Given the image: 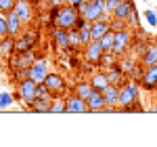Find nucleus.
I'll return each instance as SVG.
<instances>
[{
	"label": "nucleus",
	"instance_id": "473e14b6",
	"mask_svg": "<svg viewBox=\"0 0 157 147\" xmlns=\"http://www.w3.org/2000/svg\"><path fill=\"white\" fill-rule=\"evenodd\" d=\"M15 2H17V0H0V13L6 15L9 11H13V9H15Z\"/></svg>",
	"mask_w": 157,
	"mask_h": 147
},
{
	"label": "nucleus",
	"instance_id": "412c9836",
	"mask_svg": "<svg viewBox=\"0 0 157 147\" xmlns=\"http://www.w3.org/2000/svg\"><path fill=\"white\" fill-rule=\"evenodd\" d=\"M103 95H105V103H107V107H120V86L109 84L107 88L103 90Z\"/></svg>",
	"mask_w": 157,
	"mask_h": 147
},
{
	"label": "nucleus",
	"instance_id": "7c9ffc66",
	"mask_svg": "<svg viewBox=\"0 0 157 147\" xmlns=\"http://www.w3.org/2000/svg\"><path fill=\"white\" fill-rule=\"evenodd\" d=\"M143 15H145L147 23L151 25V27H157V11H153V9H147Z\"/></svg>",
	"mask_w": 157,
	"mask_h": 147
},
{
	"label": "nucleus",
	"instance_id": "9d476101",
	"mask_svg": "<svg viewBox=\"0 0 157 147\" xmlns=\"http://www.w3.org/2000/svg\"><path fill=\"white\" fill-rule=\"evenodd\" d=\"M103 55H105V50H103V46H101L98 40H90V42L84 46V59H86V63H97V65H101Z\"/></svg>",
	"mask_w": 157,
	"mask_h": 147
},
{
	"label": "nucleus",
	"instance_id": "a211bd4d",
	"mask_svg": "<svg viewBox=\"0 0 157 147\" xmlns=\"http://www.w3.org/2000/svg\"><path fill=\"white\" fill-rule=\"evenodd\" d=\"M34 42H36V36L34 34H21V36L15 38V53H25V50L34 49Z\"/></svg>",
	"mask_w": 157,
	"mask_h": 147
},
{
	"label": "nucleus",
	"instance_id": "4468645a",
	"mask_svg": "<svg viewBox=\"0 0 157 147\" xmlns=\"http://www.w3.org/2000/svg\"><path fill=\"white\" fill-rule=\"evenodd\" d=\"M86 103H88V111H103L105 107H107L103 90H97V88L86 97Z\"/></svg>",
	"mask_w": 157,
	"mask_h": 147
},
{
	"label": "nucleus",
	"instance_id": "5701e85b",
	"mask_svg": "<svg viewBox=\"0 0 157 147\" xmlns=\"http://www.w3.org/2000/svg\"><path fill=\"white\" fill-rule=\"evenodd\" d=\"M90 84H92V88H97V90H105L111 82H109V78H107V72L103 70V72H94L90 78Z\"/></svg>",
	"mask_w": 157,
	"mask_h": 147
},
{
	"label": "nucleus",
	"instance_id": "dca6fc26",
	"mask_svg": "<svg viewBox=\"0 0 157 147\" xmlns=\"http://www.w3.org/2000/svg\"><path fill=\"white\" fill-rule=\"evenodd\" d=\"M52 40L61 50H71V42H69V30L63 27H52Z\"/></svg>",
	"mask_w": 157,
	"mask_h": 147
},
{
	"label": "nucleus",
	"instance_id": "c85d7f7f",
	"mask_svg": "<svg viewBox=\"0 0 157 147\" xmlns=\"http://www.w3.org/2000/svg\"><path fill=\"white\" fill-rule=\"evenodd\" d=\"M13 103H15V99H13L11 93H6V90H0V109H9Z\"/></svg>",
	"mask_w": 157,
	"mask_h": 147
},
{
	"label": "nucleus",
	"instance_id": "0eeeda50",
	"mask_svg": "<svg viewBox=\"0 0 157 147\" xmlns=\"http://www.w3.org/2000/svg\"><path fill=\"white\" fill-rule=\"evenodd\" d=\"M48 74H50V63L46 61V59H36V61L27 67V78L36 80L38 84H42Z\"/></svg>",
	"mask_w": 157,
	"mask_h": 147
},
{
	"label": "nucleus",
	"instance_id": "f3484780",
	"mask_svg": "<svg viewBox=\"0 0 157 147\" xmlns=\"http://www.w3.org/2000/svg\"><path fill=\"white\" fill-rule=\"evenodd\" d=\"M134 9H136V6H134L132 0H121V4L111 13V19H117V21H124V23H126L128 17H130V13H132Z\"/></svg>",
	"mask_w": 157,
	"mask_h": 147
},
{
	"label": "nucleus",
	"instance_id": "f03ea898",
	"mask_svg": "<svg viewBox=\"0 0 157 147\" xmlns=\"http://www.w3.org/2000/svg\"><path fill=\"white\" fill-rule=\"evenodd\" d=\"M140 95H143L140 80L128 78V80L120 86V109L128 111L132 105H138V103H140Z\"/></svg>",
	"mask_w": 157,
	"mask_h": 147
},
{
	"label": "nucleus",
	"instance_id": "f704fd0d",
	"mask_svg": "<svg viewBox=\"0 0 157 147\" xmlns=\"http://www.w3.org/2000/svg\"><path fill=\"white\" fill-rule=\"evenodd\" d=\"M63 2H67V4H73V6H80L82 2H86V0H63Z\"/></svg>",
	"mask_w": 157,
	"mask_h": 147
},
{
	"label": "nucleus",
	"instance_id": "6ab92c4d",
	"mask_svg": "<svg viewBox=\"0 0 157 147\" xmlns=\"http://www.w3.org/2000/svg\"><path fill=\"white\" fill-rule=\"evenodd\" d=\"M105 72H107L109 82H111V84H115V86H121L124 82H126V80H128V76H126V72L121 70V67L117 65V63H115V65H111V67H107Z\"/></svg>",
	"mask_w": 157,
	"mask_h": 147
},
{
	"label": "nucleus",
	"instance_id": "cd10ccee",
	"mask_svg": "<svg viewBox=\"0 0 157 147\" xmlns=\"http://www.w3.org/2000/svg\"><path fill=\"white\" fill-rule=\"evenodd\" d=\"M113 36H115V32L111 30V32H107L105 36L101 38L98 42H101V46H103V50L105 53H109V50H113Z\"/></svg>",
	"mask_w": 157,
	"mask_h": 147
},
{
	"label": "nucleus",
	"instance_id": "39448f33",
	"mask_svg": "<svg viewBox=\"0 0 157 147\" xmlns=\"http://www.w3.org/2000/svg\"><path fill=\"white\" fill-rule=\"evenodd\" d=\"M52 99H55V95H52L44 84H40L38 86V97L34 99V103L29 105V111H34V113H50Z\"/></svg>",
	"mask_w": 157,
	"mask_h": 147
},
{
	"label": "nucleus",
	"instance_id": "f257e3e1",
	"mask_svg": "<svg viewBox=\"0 0 157 147\" xmlns=\"http://www.w3.org/2000/svg\"><path fill=\"white\" fill-rule=\"evenodd\" d=\"M50 19H52V27H63V30H71L78 25L80 21V13H78V6L73 4H57L52 11H50Z\"/></svg>",
	"mask_w": 157,
	"mask_h": 147
},
{
	"label": "nucleus",
	"instance_id": "72a5a7b5",
	"mask_svg": "<svg viewBox=\"0 0 157 147\" xmlns=\"http://www.w3.org/2000/svg\"><path fill=\"white\" fill-rule=\"evenodd\" d=\"M120 4H121V0H107V11H109V15L115 11Z\"/></svg>",
	"mask_w": 157,
	"mask_h": 147
},
{
	"label": "nucleus",
	"instance_id": "1a4fd4ad",
	"mask_svg": "<svg viewBox=\"0 0 157 147\" xmlns=\"http://www.w3.org/2000/svg\"><path fill=\"white\" fill-rule=\"evenodd\" d=\"M140 86L147 93H157V63L145 67V72L140 76Z\"/></svg>",
	"mask_w": 157,
	"mask_h": 147
},
{
	"label": "nucleus",
	"instance_id": "ddd939ff",
	"mask_svg": "<svg viewBox=\"0 0 157 147\" xmlns=\"http://www.w3.org/2000/svg\"><path fill=\"white\" fill-rule=\"evenodd\" d=\"M65 101H67V113H86L88 111L86 99L78 97L75 93H71L69 97H65Z\"/></svg>",
	"mask_w": 157,
	"mask_h": 147
},
{
	"label": "nucleus",
	"instance_id": "9b49d317",
	"mask_svg": "<svg viewBox=\"0 0 157 147\" xmlns=\"http://www.w3.org/2000/svg\"><path fill=\"white\" fill-rule=\"evenodd\" d=\"M90 30H92V40H101L107 32L113 30V25H111V17H105V19H97V21H92V23H90Z\"/></svg>",
	"mask_w": 157,
	"mask_h": 147
},
{
	"label": "nucleus",
	"instance_id": "7ed1b4c3",
	"mask_svg": "<svg viewBox=\"0 0 157 147\" xmlns=\"http://www.w3.org/2000/svg\"><path fill=\"white\" fill-rule=\"evenodd\" d=\"M78 13L80 17L88 19L90 23L97 21V19H105V17H111L107 11V0H86L78 6Z\"/></svg>",
	"mask_w": 157,
	"mask_h": 147
},
{
	"label": "nucleus",
	"instance_id": "b1692460",
	"mask_svg": "<svg viewBox=\"0 0 157 147\" xmlns=\"http://www.w3.org/2000/svg\"><path fill=\"white\" fill-rule=\"evenodd\" d=\"M92 90H94V88L90 84V80H78V82L73 84V93H75L78 97H82V99H86Z\"/></svg>",
	"mask_w": 157,
	"mask_h": 147
},
{
	"label": "nucleus",
	"instance_id": "4be33fe9",
	"mask_svg": "<svg viewBox=\"0 0 157 147\" xmlns=\"http://www.w3.org/2000/svg\"><path fill=\"white\" fill-rule=\"evenodd\" d=\"M140 63L145 67L157 63V42H147V49H145V55L140 57Z\"/></svg>",
	"mask_w": 157,
	"mask_h": 147
},
{
	"label": "nucleus",
	"instance_id": "c756f323",
	"mask_svg": "<svg viewBox=\"0 0 157 147\" xmlns=\"http://www.w3.org/2000/svg\"><path fill=\"white\" fill-rule=\"evenodd\" d=\"M69 42H71V49H82V40H80L78 27H71L69 30Z\"/></svg>",
	"mask_w": 157,
	"mask_h": 147
},
{
	"label": "nucleus",
	"instance_id": "2f4dec72",
	"mask_svg": "<svg viewBox=\"0 0 157 147\" xmlns=\"http://www.w3.org/2000/svg\"><path fill=\"white\" fill-rule=\"evenodd\" d=\"M9 36V23H6V15L0 13V38Z\"/></svg>",
	"mask_w": 157,
	"mask_h": 147
},
{
	"label": "nucleus",
	"instance_id": "6e6552de",
	"mask_svg": "<svg viewBox=\"0 0 157 147\" xmlns=\"http://www.w3.org/2000/svg\"><path fill=\"white\" fill-rule=\"evenodd\" d=\"M42 84L46 86V88H48L52 95H65V93H67V88H69L67 80H65V78H63L59 72H50Z\"/></svg>",
	"mask_w": 157,
	"mask_h": 147
},
{
	"label": "nucleus",
	"instance_id": "393cba45",
	"mask_svg": "<svg viewBox=\"0 0 157 147\" xmlns=\"http://www.w3.org/2000/svg\"><path fill=\"white\" fill-rule=\"evenodd\" d=\"M50 113H67V101L63 95H55L52 105H50Z\"/></svg>",
	"mask_w": 157,
	"mask_h": 147
},
{
	"label": "nucleus",
	"instance_id": "aec40b11",
	"mask_svg": "<svg viewBox=\"0 0 157 147\" xmlns=\"http://www.w3.org/2000/svg\"><path fill=\"white\" fill-rule=\"evenodd\" d=\"M13 11L17 13L21 19H23V23H29L32 21V17H34V11H32V4L27 2V0H17L15 2V9Z\"/></svg>",
	"mask_w": 157,
	"mask_h": 147
},
{
	"label": "nucleus",
	"instance_id": "20e7f679",
	"mask_svg": "<svg viewBox=\"0 0 157 147\" xmlns=\"http://www.w3.org/2000/svg\"><path fill=\"white\" fill-rule=\"evenodd\" d=\"M115 32V36H113V53L115 55H126L130 46H132V27H128V25H124L120 30H113Z\"/></svg>",
	"mask_w": 157,
	"mask_h": 147
},
{
	"label": "nucleus",
	"instance_id": "a878e982",
	"mask_svg": "<svg viewBox=\"0 0 157 147\" xmlns=\"http://www.w3.org/2000/svg\"><path fill=\"white\" fill-rule=\"evenodd\" d=\"M13 50H15V38L13 36L0 38V55H2V57H9Z\"/></svg>",
	"mask_w": 157,
	"mask_h": 147
},
{
	"label": "nucleus",
	"instance_id": "f8f14e48",
	"mask_svg": "<svg viewBox=\"0 0 157 147\" xmlns=\"http://www.w3.org/2000/svg\"><path fill=\"white\" fill-rule=\"evenodd\" d=\"M6 23H9V36L13 38H17V36H21L23 34V19L17 15L15 11H9L6 13Z\"/></svg>",
	"mask_w": 157,
	"mask_h": 147
},
{
	"label": "nucleus",
	"instance_id": "423d86ee",
	"mask_svg": "<svg viewBox=\"0 0 157 147\" xmlns=\"http://www.w3.org/2000/svg\"><path fill=\"white\" fill-rule=\"evenodd\" d=\"M38 82L36 80H32V78H23V80H19V84H17V95L21 99V103H25L27 107L34 103V99L38 97Z\"/></svg>",
	"mask_w": 157,
	"mask_h": 147
},
{
	"label": "nucleus",
	"instance_id": "2eb2a0df",
	"mask_svg": "<svg viewBox=\"0 0 157 147\" xmlns=\"http://www.w3.org/2000/svg\"><path fill=\"white\" fill-rule=\"evenodd\" d=\"M36 61V55L32 53V50H25V53H15V57L11 59L13 67L15 70H27L32 63Z\"/></svg>",
	"mask_w": 157,
	"mask_h": 147
},
{
	"label": "nucleus",
	"instance_id": "bb28decb",
	"mask_svg": "<svg viewBox=\"0 0 157 147\" xmlns=\"http://www.w3.org/2000/svg\"><path fill=\"white\" fill-rule=\"evenodd\" d=\"M145 49H147V42H145V40H132V46H130L128 53H132L134 57L140 61V57L145 55Z\"/></svg>",
	"mask_w": 157,
	"mask_h": 147
}]
</instances>
